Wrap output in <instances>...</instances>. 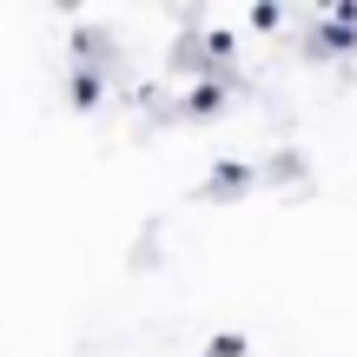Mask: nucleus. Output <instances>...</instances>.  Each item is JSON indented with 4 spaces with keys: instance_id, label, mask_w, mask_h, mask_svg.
<instances>
[]
</instances>
